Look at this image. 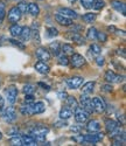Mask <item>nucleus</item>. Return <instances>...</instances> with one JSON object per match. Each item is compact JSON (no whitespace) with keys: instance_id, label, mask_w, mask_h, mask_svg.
I'll return each mask as SVG.
<instances>
[{"instance_id":"obj_1","label":"nucleus","mask_w":126,"mask_h":146,"mask_svg":"<svg viewBox=\"0 0 126 146\" xmlns=\"http://www.w3.org/2000/svg\"><path fill=\"white\" fill-rule=\"evenodd\" d=\"M46 110V105L43 102H36V103H27L23 104L20 108V111L25 116H33V115H39L44 112Z\"/></svg>"},{"instance_id":"obj_2","label":"nucleus","mask_w":126,"mask_h":146,"mask_svg":"<svg viewBox=\"0 0 126 146\" xmlns=\"http://www.w3.org/2000/svg\"><path fill=\"white\" fill-rule=\"evenodd\" d=\"M48 133H49V127L44 125H35L32 129V135L36 141H43Z\"/></svg>"},{"instance_id":"obj_3","label":"nucleus","mask_w":126,"mask_h":146,"mask_svg":"<svg viewBox=\"0 0 126 146\" xmlns=\"http://www.w3.org/2000/svg\"><path fill=\"white\" fill-rule=\"evenodd\" d=\"M5 94V97H6V101L9 103V104H14L17 102V98H18V88L15 86H9L5 89L4 91Z\"/></svg>"},{"instance_id":"obj_4","label":"nucleus","mask_w":126,"mask_h":146,"mask_svg":"<svg viewBox=\"0 0 126 146\" xmlns=\"http://www.w3.org/2000/svg\"><path fill=\"white\" fill-rule=\"evenodd\" d=\"M104 138V133L102 132H90L89 135H85L83 136V141L84 143H88V144H96L98 141H100Z\"/></svg>"},{"instance_id":"obj_5","label":"nucleus","mask_w":126,"mask_h":146,"mask_svg":"<svg viewBox=\"0 0 126 146\" xmlns=\"http://www.w3.org/2000/svg\"><path fill=\"white\" fill-rule=\"evenodd\" d=\"M80 103L82 105V108L84 109V110L86 112L91 113L94 111V106H92V101L89 96H88V94H82L81 98H80Z\"/></svg>"},{"instance_id":"obj_6","label":"nucleus","mask_w":126,"mask_h":146,"mask_svg":"<svg viewBox=\"0 0 126 146\" xmlns=\"http://www.w3.org/2000/svg\"><path fill=\"white\" fill-rule=\"evenodd\" d=\"M74 112H75V119H76V121L77 123H85V121L89 119V112H86L83 108H80V106H77L76 109L74 110Z\"/></svg>"},{"instance_id":"obj_7","label":"nucleus","mask_w":126,"mask_h":146,"mask_svg":"<svg viewBox=\"0 0 126 146\" xmlns=\"http://www.w3.org/2000/svg\"><path fill=\"white\" fill-rule=\"evenodd\" d=\"M91 101H92L94 111H96L98 113H102L106 110V104H105L103 98H100V97H94Z\"/></svg>"},{"instance_id":"obj_8","label":"nucleus","mask_w":126,"mask_h":146,"mask_svg":"<svg viewBox=\"0 0 126 146\" xmlns=\"http://www.w3.org/2000/svg\"><path fill=\"white\" fill-rule=\"evenodd\" d=\"M3 119L6 121V123H12L17 119V111L14 106H8L6 110L3 112Z\"/></svg>"},{"instance_id":"obj_9","label":"nucleus","mask_w":126,"mask_h":146,"mask_svg":"<svg viewBox=\"0 0 126 146\" xmlns=\"http://www.w3.org/2000/svg\"><path fill=\"white\" fill-rule=\"evenodd\" d=\"M82 83H83V77H81V76H72V77H70L67 81V86H68V88H70L72 90H76V89H78L82 86Z\"/></svg>"},{"instance_id":"obj_10","label":"nucleus","mask_w":126,"mask_h":146,"mask_svg":"<svg viewBox=\"0 0 126 146\" xmlns=\"http://www.w3.org/2000/svg\"><path fill=\"white\" fill-rule=\"evenodd\" d=\"M104 78H105V81H106L107 83H119V82H121V81H123L124 76H120V75L116 74L115 71L109 70V71H106V72H105Z\"/></svg>"},{"instance_id":"obj_11","label":"nucleus","mask_w":126,"mask_h":146,"mask_svg":"<svg viewBox=\"0 0 126 146\" xmlns=\"http://www.w3.org/2000/svg\"><path fill=\"white\" fill-rule=\"evenodd\" d=\"M70 63L74 68H82L85 64V58L80 54H72L70 58Z\"/></svg>"},{"instance_id":"obj_12","label":"nucleus","mask_w":126,"mask_h":146,"mask_svg":"<svg viewBox=\"0 0 126 146\" xmlns=\"http://www.w3.org/2000/svg\"><path fill=\"white\" fill-rule=\"evenodd\" d=\"M21 15H22V12L19 9V7H12L8 12V20L11 22L15 23L21 19Z\"/></svg>"},{"instance_id":"obj_13","label":"nucleus","mask_w":126,"mask_h":146,"mask_svg":"<svg viewBox=\"0 0 126 146\" xmlns=\"http://www.w3.org/2000/svg\"><path fill=\"white\" fill-rule=\"evenodd\" d=\"M36 57L39 58L40 61H43V62H46V61H49L50 60V53H49V50H47L46 48H39V49H36Z\"/></svg>"},{"instance_id":"obj_14","label":"nucleus","mask_w":126,"mask_h":146,"mask_svg":"<svg viewBox=\"0 0 126 146\" xmlns=\"http://www.w3.org/2000/svg\"><path fill=\"white\" fill-rule=\"evenodd\" d=\"M58 13L62 14V15H64V17H67V18H70V19H76V18H78V14L76 13V12L72 11V9H70V8H67V7H61V8L58 9Z\"/></svg>"},{"instance_id":"obj_15","label":"nucleus","mask_w":126,"mask_h":146,"mask_svg":"<svg viewBox=\"0 0 126 146\" xmlns=\"http://www.w3.org/2000/svg\"><path fill=\"white\" fill-rule=\"evenodd\" d=\"M111 6L115 8L117 12H119V13H121L123 15H125V13H126V5H125V3L118 1V0H112Z\"/></svg>"},{"instance_id":"obj_16","label":"nucleus","mask_w":126,"mask_h":146,"mask_svg":"<svg viewBox=\"0 0 126 146\" xmlns=\"http://www.w3.org/2000/svg\"><path fill=\"white\" fill-rule=\"evenodd\" d=\"M55 20L60 23V25H62V26H71V25H72V19L67 18V17H64V15L60 14V13L55 15Z\"/></svg>"},{"instance_id":"obj_17","label":"nucleus","mask_w":126,"mask_h":146,"mask_svg":"<svg viewBox=\"0 0 126 146\" xmlns=\"http://www.w3.org/2000/svg\"><path fill=\"white\" fill-rule=\"evenodd\" d=\"M31 35H32V28L26 26V27H22V31L19 38H21V42H26L31 40Z\"/></svg>"},{"instance_id":"obj_18","label":"nucleus","mask_w":126,"mask_h":146,"mask_svg":"<svg viewBox=\"0 0 126 146\" xmlns=\"http://www.w3.org/2000/svg\"><path fill=\"white\" fill-rule=\"evenodd\" d=\"M35 70L37 72H40V74H42V75H46L49 72V67L43 62V61H40V62L35 63Z\"/></svg>"},{"instance_id":"obj_19","label":"nucleus","mask_w":126,"mask_h":146,"mask_svg":"<svg viewBox=\"0 0 126 146\" xmlns=\"http://www.w3.org/2000/svg\"><path fill=\"white\" fill-rule=\"evenodd\" d=\"M26 12H28V13H29L32 17H37V15H39V13H40V8H39V6H37L36 4L29 3V4L27 5Z\"/></svg>"},{"instance_id":"obj_20","label":"nucleus","mask_w":126,"mask_h":146,"mask_svg":"<svg viewBox=\"0 0 126 146\" xmlns=\"http://www.w3.org/2000/svg\"><path fill=\"white\" fill-rule=\"evenodd\" d=\"M86 130L89 131V132H97V131H99L100 130L99 121L96 120V119L90 120L89 123H88V125H86Z\"/></svg>"},{"instance_id":"obj_21","label":"nucleus","mask_w":126,"mask_h":146,"mask_svg":"<svg viewBox=\"0 0 126 146\" xmlns=\"http://www.w3.org/2000/svg\"><path fill=\"white\" fill-rule=\"evenodd\" d=\"M72 116V110L69 106H64L61 109L60 111V118L61 119H69Z\"/></svg>"},{"instance_id":"obj_22","label":"nucleus","mask_w":126,"mask_h":146,"mask_svg":"<svg viewBox=\"0 0 126 146\" xmlns=\"http://www.w3.org/2000/svg\"><path fill=\"white\" fill-rule=\"evenodd\" d=\"M119 125H118V123L116 120H113V119H106L105 120V127H106V131L110 133V132H112L115 129H117Z\"/></svg>"},{"instance_id":"obj_23","label":"nucleus","mask_w":126,"mask_h":146,"mask_svg":"<svg viewBox=\"0 0 126 146\" xmlns=\"http://www.w3.org/2000/svg\"><path fill=\"white\" fill-rule=\"evenodd\" d=\"M21 31H22V27L17 25V23H14V25L11 26V28H9V33L13 38H19L20 34H21Z\"/></svg>"},{"instance_id":"obj_24","label":"nucleus","mask_w":126,"mask_h":146,"mask_svg":"<svg viewBox=\"0 0 126 146\" xmlns=\"http://www.w3.org/2000/svg\"><path fill=\"white\" fill-rule=\"evenodd\" d=\"M69 38H70L75 43H77V44H84V43H85V39L83 38V36H81L78 33H74V32H72Z\"/></svg>"},{"instance_id":"obj_25","label":"nucleus","mask_w":126,"mask_h":146,"mask_svg":"<svg viewBox=\"0 0 126 146\" xmlns=\"http://www.w3.org/2000/svg\"><path fill=\"white\" fill-rule=\"evenodd\" d=\"M22 141H23V145H26V146H35L37 145V141L35 140V138L33 136H23L22 137Z\"/></svg>"},{"instance_id":"obj_26","label":"nucleus","mask_w":126,"mask_h":146,"mask_svg":"<svg viewBox=\"0 0 126 146\" xmlns=\"http://www.w3.org/2000/svg\"><path fill=\"white\" fill-rule=\"evenodd\" d=\"M49 49H50V52H52V54H53V55L58 56V54H60V52H61V46H60V42H57V41L52 42V43H50V46H49Z\"/></svg>"},{"instance_id":"obj_27","label":"nucleus","mask_w":126,"mask_h":146,"mask_svg":"<svg viewBox=\"0 0 126 146\" xmlns=\"http://www.w3.org/2000/svg\"><path fill=\"white\" fill-rule=\"evenodd\" d=\"M66 100H67V106H69L72 111L78 106V103H77V101H76V98H75V97H72V96H67Z\"/></svg>"},{"instance_id":"obj_28","label":"nucleus","mask_w":126,"mask_h":146,"mask_svg":"<svg viewBox=\"0 0 126 146\" xmlns=\"http://www.w3.org/2000/svg\"><path fill=\"white\" fill-rule=\"evenodd\" d=\"M95 89V82H86L83 88H82V92L83 94H91Z\"/></svg>"},{"instance_id":"obj_29","label":"nucleus","mask_w":126,"mask_h":146,"mask_svg":"<svg viewBox=\"0 0 126 146\" xmlns=\"http://www.w3.org/2000/svg\"><path fill=\"white\" fill-rule=\"evenodd\" d=\"M61 50L63 52V54H64V55H72L74 54V47L71 44H69V43H64L62 46Z\"/></svg>"},{"instance_id":"obj_30","label":"nucleus","mask_w":126,"mask_h":146,"mask_svg":"<svg viewBox=\"0 0 126 146\" xmlns=\"http://www.w3.org/2000/svg\"><path fill=\"white\" fill-rule=\"evenodd\" d=\"M96 18L97 17H96L95 13H86V14L83 15V21L85 23H92V22H95Z\"/></svg>"},{"instance_id":"obj_31","label":"nucleus","mask_w":126,"mask_h":146,"mask_svg":"<svg viewBox=\"0 0 126 146\" xmlns=\"http://www.w3.org/2000/svg\"><path fill=\"white\" fill-rule=\"evenodd\" d=\"M9 144L13 145V146H23V141H22V137L15 136V137H12L9 140Z\"/></svg>"},{"instance_id":"obj_32","label":"nucleus","mask_w":126,"mask_h":146,"mask_svg":"<svg viewBox=\"0 0 126 146\" xmlns=\"http://www.w3.org/2000/svg\"><path fill=\"white\" fill-rule=\"evenodd\" d=\"M88 39L97 40V29L95 27H90L89 29H88Z\"/></svg>"},{"instance_id":"obj_33","label":"nucleus","mask_w":126,"mask_h":146,"mask_svg":"<svg viewBox=\"0 0 126 146\" xmlns=\"http://www.w3.org/2000/svg\"><path fill=\"white\" fill-rule=\"evenodd\" d=\"M57 62H58V64H61V66H68L69 64V58L67 57V55H60L58 56V60H57Z\"/></svg>"},{"instance_id":"obj_34","label":"nucleus","mask_w":126,"mask_h":146,"mask_svg":"<svg viewBox=\"0 0 126 146\" xmlns=\"http://www.w3.org/2000/svg\"><path fill=\"white\" fill-rule=\"evenodd\" d=\"M95 1H96V0H81L82 6H83L84 8H86V9L92 8V6H94Z\"/></svg>"},{"instance_id":"obj_35","label":"nucleus","mask_w":126,"mask_h":146,"mask_svg":"<svg viewBox=\"0 0 126 146\" xmlns=\"http://www.w3.org/2000/svg\"><path fill=\"white\" fill-rule=\"evenodd\" d=\"M47 35L49 38H54V36L58 35V31L55 27H48L47 28Z\"/></svg>"},{"instance_id":"obj_36","label":"nucleus","mask_w":126,"mask_h":146,"mask_svg":"<svg viewBox=\"0 0 126 146\" xmlns=\"http://www.w3.org/2000/svg\"><path fill=\"white\" fill-rule=\"evenodd\" d=\"M31 39H33L34 40V42H36V43H40V34H39V31H33L32 29V35H31Z\"/></svg>"},{"instance_id":"obj_37","label":"nucleus","mask_w":126,"mask_h":146,"mask_svg":"<svg viewBox=\"0 0 126 146\" xmlns=\"http://www.w3.org/2000/svg\"><path fill=\"white\" fill-rule=\"evenodd\" d=\"M90 53L91 54H94V55H99L100 54V48H99V46L98 44H91L90 46Z\"/></svg>"},{"instance_id":"obj_38","label":"nucleus","mask_w":126,"mask_h":146,"mask_svg":"<svg viewBox=\"0 0 126 146\" xmlns=\"http://www.w3.org/2000/svg\"><path fill=\"white\" fill-rule=\"evenodd\" d=\"M34 91H35V88H34V86H32V84H27V86L23 87L25 95H27V94H34Z\"/></svg>"},{"instance_id":"obj_39","label":"nucleus","mask_w":126,"mask_h":146,"mask_svg":"<svg viewBox=\"0 0 126 146\" xmlns=\"http://www.w3.org/2000/svg\"><path fill=\"white\" fill-rule=\"evenodd\" d=\"M104 1L103 0H97V1H95V4H94V6H92V8H95V9H100V8H103L104 7Z\"/></svg>"},{"instance_id":"obj_40","label":"nucleus","mask_w":126,"mask_h":146,"mask_svg":"<svg viewBox=\"0 0 126 146\" xmlns=\"http://www.w3.org/2000/svg\"><path fill=\"white\" fill-rule=\"evenodd\" d=\"M106 34L102 33V32H97V40H99L100 42H105L106 41Z\"/></svg>"},{"instance_id":"obj_41","label":"nucleus","mask_w":126,"mask_h":146,"mask_svg":"<svg viewBox=\"0 0 126 146\" xmlns=\"http://www.w3.org/2000/svg\"><path fill=\"white\" fill-rule=\"evenodd\" d=\"M4 18H5V6L4 4L0 3V22H3Z\"/></svg>"},{"instance_id":"obj_42","label":"nucleus","mask_w":126,"mask_h":146,"mask_svg":"<svg viewBox=\"0 0 126 146\" xmlns=\"http://www.w3.org/2000/svg\"><path fill=\"white\" fill-rule=\"evenodd\" d=\"M12 44H14V46H17L18 48H21V49H23L25 48V46H23V43H21L20 41H15V40H13V39H11V40H8Z\"/></svg>"},{"instance_id":"obj_43","label":"nucleus","mask_w":126,"mask_h":146,"mask_svg":"<svg viewBox=\"0 0 126 146\" xmlns=\"http://www.w3.org/2000/svg\"><path fill=\"white\" fill-rule=\"evenodd\" d=\"M25 102H26V103H33L34 102L33 94H27L26 96H25Z\"/></svg>"},{"instance_id":"obj_44","label":"nucleus","mask_w":126,"mask_h":146,"mask_svg":"<svg viewBox=\"0 0 126 146\" xmlns=\"http://www.w3.org/2000/svg\"><path fill=\"white\" fill-rule=\"evenodd\" d=\"M72 140H75L78 144H83V135H76L72 137Z\"/></svg>"},{"instance_id":"obj_45","label":"nucleus","mask_w":126,"mask_h":146,"mask_svg":"<svg viewBox=\"0 0 126 146\" xmlns=\"http://www.w3.org/2000/svg\"><path fill=\"white\" fill-rule=\"evenodd\" d=\"M96 63H97L99 67H102V66L104 64V57L97 55V57H96Z\"/></svg>"},{"instance_id":"obj_46","label":"nucleus","mask_w":126,"mask_h":146,"mask_svg":"<svg viewBox=\"0 0 126 146\" xmlns=\"http://www.w3.org/2000/svg\"><path fill=\"white\" fill-rule=\"evenodd\" d=\"M26 8H27V4H26V3H20L19 9H20L21 12H26Z\"/></svg>"},{"instance_id":"obj_47","label":"nucleus","mask_w":126,"mask_h":146,"mask_svg":"<svg viewBox=\"0 0 126 146\" xmlns=\"http://www.w3.org/2000/svg\"><path fill=\"white\" fill-rule=\"evenodd\" d=\"M4 106H5V101L3 98V96H0V111L4 110Z\"/></svg>"},{"instance_id":"obj_48","label":"nucleus","mask_w":126,"mask_h":146,"mask_svg":"<svg viewBox=\"0 0 126 146\" xmlns=\"http://www.w3.org/2000/svg\"><path fill=\"white\" fill-rule=\"evenodd\" d=\"M18 129L15 127V129H11V130H8V135H18Z\"/></svg>"},{"instance_id":"obj_49","label":"nucleus","mask_w":126,"mask_h":146,"mask_svg":"<svg viewBox=\"0 0 126 146\" xmlns=\"http://www.w3.org/2000/svg\"><path fill=\"white\" fill-rule=\"evenodd\" d=\"M67 96H68V95H67L66 92H58V97H60L61 100H66Z\"/></svg>"},{"instance_id":"obj_50","label":"nucleus","mask_w":126,"mask_h":146,"mask_svg":"<svg viewBox=\"0 0 126 146\" xmlns=\"http://www.w3.org/2000/svg\"><path fill=\"white\" fill-rule=\"evenodd\" d=\"M102 89H103L104 91H112V87H111V86H104Z\"/></svg>"},{"instance_id":"obj_51","label":"nucleus","mask_w":126,"mask_h":146,"mask_svg":"<svg viewBox=\"0 0 126 146\" xmlns=\"http://www.w3.org/2000/svg\"><path fill=\"white\" fill-rule=\"evenodd\" d=\"M39 86H40V87H43V89H46V90H49V86H47V84H44V83H42V82L39 83Z\"/></svg>"},{"instance_id":"obj_52","label":"nucleus","mask_w":126,"mask_h":146,"mask_svg":"<svg viewBox=\"0 0 126 146\" xmlns=\"http://www.w3.org/2000/svg\"><path fill=\"white\" fill-rule=\"evenodd\" d=\"M70 130H71V131H74V132H80V131H81V129H80V127H77V126H71V127H70Z\"/></svg>"},{"instance_id":"obj_53","label":"nucleus","mask_w":126,"mask_h":146,"mask_svg":"<svg viewBox=\"0 0 126 146\" xmlns=\"http://www.w3.org/2000/svg\"><path fill=\"white\" fill-rule=\"evenodd\" d=\"M67 125V123L64 121V123H56V126H58V127H61V126H66Z\"/></svg>"},{"instance_id":"obj_54","label":"nucleus","mask_w":126,"mask_h":146,"mask_svg":"<svg viewBox=\"0 0 126 146\" xmlns=\"http://www.w3.org/2000/svg\"><path fill=\"white\" fill-rule=\"evenodd\" d=\"M77 0H69V3H71V4H74V3H76Z\"/></svg>"},{"instance_id":"obj_55","label":"nucleus","mask_w":126,"mask_h":146,"mask_svg":"<svg viewBox=\"0 0 126 146\" xmlns=\"http://www.w3.org/2000/svg\"><path fill=\"white\" fill-rule=\"evenodd\" d=\"M1 138H3V133H1V132H0V139H1Z\"/></svg>"}]
</instances>
